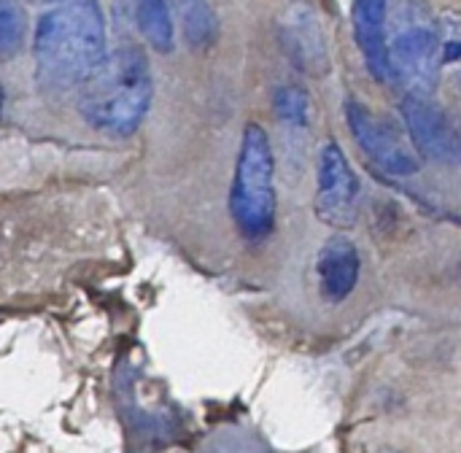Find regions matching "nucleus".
I'll return each mask as SVG.
<instances>
[{
	"mask_svg": "<svg viewBox=\"0 0 461 453\" xmlns=\"http://www.w3.org/2000/svg\"><path fill=\"white\" fill-rule=\"evenodd\" d=\"M105 54V19L97 0H54L41 14L32 41L41 86L78 89Z\"/></svg>",
	"mask_w": 461,
	"mask_h": 453,
	"instance_id": "nucleus-1",
	"label": "nucleus"
},
{
	"mask_svg": "<svg viewBox=\"0 0 461 453\" xmlns=\"http://www.w3.org/2000/svg\"><path fill=\"white\" fill-rule=\"evenodd\" d=\"M154 97L149 59L138 46H119L78 86V111L84 122L105 135H132Z\"/></svg>",
	"mask_w": 461,
	"mask_h": 453,
	"instance_id": "nucleus-2",
	"label": "nucleus"
},
{
	"mask_svg": "<svg viewBox=\"0 0 461 453\" xmlns=\"http://www.w3.org/2000/svg\"><path fill=\"white\" fill-rule=\"evenodd\" d=\"M276 157L262 124L249 122L243 127L235 176L230 189V213L240 235L251 243H262L276 227Z\"/></svg>",
	"mask_w": 461,
	"mask_h": 453,
	"instance_id": "nucleus-3",
	"label": "nucleus"
},
{
	"mask_svg": "<svg viewBox=\"0 0 461 453\" xmlns=\"http://www.w3.org/2000/svg\"><path fill=\"white\" fill-rule=\"evenodd\" d=\"M389 70L411 95H432L440 84V24L424 0H402L389 14Z\"/></svg>",
	"mask_w": 461,
	"mask_h": 453,
	"instance_id": "nucleus-4",
	"label": "nucleus"
},
{
	"mask_svg": "<svg viewBox=\"0 0 461 453\" xmlns=\"http://www.w3.org/2000/svg\"><path fill=\"white\" fill-rule=\"evenodd\" d=\"M346 122L351 127L354 140L378 170L394 178H411L419 173L416 149L405 140V135L394 122L375 113L359 100L346 103Z\"/></svg>",
	"mask_w": 461,
	"mask_h": 453,
	"instance_id": "nucleus-5",
	"label": "nucleus"
},
{
	"mask_svg": "<svg viewBox=\"0 0 461 453\" xmlns=\"http://www.w3.org/2000/svg\"><path fill=\"white\" fill-rule=\"evenodd\" d=\"M402 122L413 140V149L438 162L456 168L461 165V124L440 108L429 95H405L400 103Z\"/></svg>",
	"mask_w": 461,
	"mask_h": 453,
	"instance_id": "nucleus-6",
	"label": "nucleus"
},
{
	"mask_svg": "<svg viewBox=\"0 0 461 453\" xmlns=\"http://www.w3.org/2000/svg\"><path fill=\"white\" fill-rule=\"evenodd\" d=\"M359 181L335 140H327L316 159V216L335 227L348 230L357 222Z\"/></svg>",
	"mask_w": 461,
	"mask_h": 453,
	"instance_id": "nucleus-7",
	"label": "nucleus"
},
{
	"mask_svg": "<svg viewBox=\"0 0 461 453\" xmlns=\"http://www.w3.org/2000/svg\"><path fill=\"white\" fill-rule=\"evenodd\" d=\"M359 273H362V259L351 240L332 238L321 246L316 257V284L327 305L346 303L359 284Z\"/></svg>",
	"mask_w": 461,
	"mask_h": 453,
	"instance_id": "nucleus-8",
	"label": "nucleus"
},
{
	"mask_svg": "<svg viewBox=\"0 0 461 453\" xmlns=\"http://www.w3.org/2000/svg\"><path fill=\"white\" fill-rule=\"evenodd\" d=\"M354 19V41L365 57L367 70L378 81H389V0H354L351 8Z\"/></svg>",
	"mask_w": 461,
	"mask_h": 453,
	"instance_id": "nucleus-9",
	"label": "nucleus"
},
{
	"mask_svg": "<svg viewBox=\"0 0 461 453\" xmlns=\"http://www.w3.org/2000/svg\"><path fill=\"white\" fill-rule=\"evenodd\" d=\"M284 43H286V51L305 70H313L319 65V54H324L321 32L316 22L311 19V14H303V11L289 14V19L284 22Z\"/></svg>",
	"mask_w": 461,
	"mask_h": 453,
	"instance_id": "nucleus-10",
	"label": "nucleus"
},
{
	"mask_svg": "<svg viewBox=\"0 0 461 453\" xmlns=\"http://www.w3.org/2000/svg\"><path fill=\"white\" fill-rule=\"evenodd\" d=\"M135 24L154 51L167 54L173 49L170 0H135Z\"/></svg>",
	"mask_w": 461,
	"mask_h": 453,
	"instance_id": "nucleus-11",
	"label": "nucleus"
},
{
	"mask_svg": "<svg viewBox=\"0 0 461 453\" xmlns=\"http://www.w3.org/2000/svg\"><path fill=\"white\" fill-rule=\"evenodd\" d=\"M181 24L192 49H208L219 35V19L211 0H181Z\"/></svg>",
	"mask_w": 461,
	"mask_h": 453,
	"instance_id": "nucleus-12",
	"label": "nucleus"
},
{
	"mask_svg": "<svg viewBox=\"0 0 461 453\" xmlns=\"http://www.w3.org/2000/svg\"><path fill=\"white\" fill-rule=\"evenodd\" d=\"M440 24V76L461 92V14L451 11L438 19Z\"/></svg>",
	"mask_w": 461,
	"mask_h": 453,
	"instance_id": "nucleus-13",
	"label": "nucleus"
},
{
	"mask_svg": "<svg viewBox=\"0 0 461 453\" xmlns=\"http://www.w3.org/2000/svg\"><path fill=\"white\" fill-rule=\"evenodd\" d=\"M276 116L289 127H305L311 119V100L300 86H281L273 97Z\"/></svg>",
	"mask_w": 461,
	"mask_h": 453,
	"instance_id": "nucleus-14",
	"label": "nucleus"
},
{
	"mask_svg": "<svg viewBox=\"0 0 461 453\" xmlns=\"http://www.w3.org/2000/svg\"><path fill=\"white\" fill-rule=\"evenodd\" d=\"M24 41V11L16 0H0V57H14Z\"/></svg>",
	"mask_w": 461,
	"mask_h": 453,
	"instance_id": "nucleus-15",
	"label": "nucleus"
},
{
	"mask_svg": "<svg viewBox=\"0 0 461 453\" xmlns=\"http://www.w3.org/2000/svg\"><path fill=\"white\" fill-rule=\"evenodd\" d=\"M0 105H3V89H0Z\"/></svg>",
	"mask_w": 461,
	"mask_h": 453,
	"instance_id": "nucleus-16",
	"label": "nucleus"
},
{
	"mask_svg": "<svg viewBox=\"0 0 461 453\" xmlns=\"http://www.w3.org/2000/svg\"><path fill=\"white\" fill-rule=\"evenodd\" d=\"M43 3H54V0H43Z\"/></svg>",
	"mask_w": 461,
	"mask_h": 453,
	"instance_id": "nucleus-17",
	"label": "nucleus"
}]
</instances>
